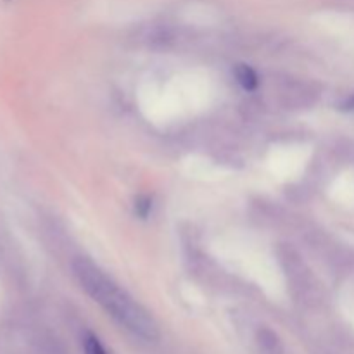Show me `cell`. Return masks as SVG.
<instances>
[{"label": "cell", "mask_w": 354, "mask_h": 354, "mask_svg": "<svg viewBox=\"0 0 354 354\" xmlns=\"http://www.w3.org/2000/svg\"><path fill=\"white\" fill-rule=\"evenodd\" d=\"M259 342H261L263 349L268 351L270 354H280L282 353V348H280V342L277 339V335L270 330L259 332Z\"/></svg>", "instance_id": "3957f363"}, {"label": "cell", "mask_w": 354, "mask_h": 354, "mask_svg": "<svg viewBox=\"0 0 354 354\" xmlns=\"http://www.w3.org/2000/svg\"><path fill=\"white\" fill-rule=\"evenodd\" d=\"M73 270L85 292L93 301H97L118 324L144 341H158L159 328L151 313L142 308L133 297L128 296L113 280L107 279L106 273L99 266L93 265L88 259L80 258L73 265Z\"/></svg>", "instance_id": "6da1fadb"}, {"label": "cell", "mask_w": 354, "mask_h": 354, "mask_svg": "<svg viewBox=\"0 0 354 354\" xmlns=\"http://www.w3.org/2000/svg\"><path fill=\"white\" fill-rule=\"evenodd\" d=\"M339 109L344 111V113H354V93L339 104Z\"/></svg>", "instance_id": "8992f818"}, {"label": "cell", "mask_w": 354, "mask_h": 354, "mask_svg": "<svg viewBox=\"0 0 354 354\" xmlns=\"http://www.w3.org/2000/svg\"><path fill=\"white\" fill-rule=\"evenodd\" d=\"M83 353L85 354H109L107 353V349L102 346V342L99 341V337H95L93 334H85V337H83Z\"/></svg>", "instance_id": "277c9868"}, {"label": "cell", "mask_w": 354, "mask_h": 354, "mask_svg": "<svg viewBox=\"0 0 354 354\" xmlns=\"http://www.w3.org/2000/svg\"><path fill=\"white\" fill-rule=\"evenodd\" d=\"M152 211V197L151 196H138L135 199V214H137L140 220H145V218L151 214Z\"/></svg>", "instance_id": "5b68a950"}, {"label": "cell", "mask_w": 354, "mask_h": 354, "mask_svg": "<svg viewBox=\"0 0 354 354\" xmlns=\"http://www.w3.org/2000/svg\"><path fill=\"white\" fill-rule=\"evenodd\" d=\"M234 75L235 78H237L239 85H241L244 90H248V92H254V90L258 88L259 78L251 66L237 64L234 68Z\"/></svg>", "instance_id": "7a4b0ae2"}]
</instances>
